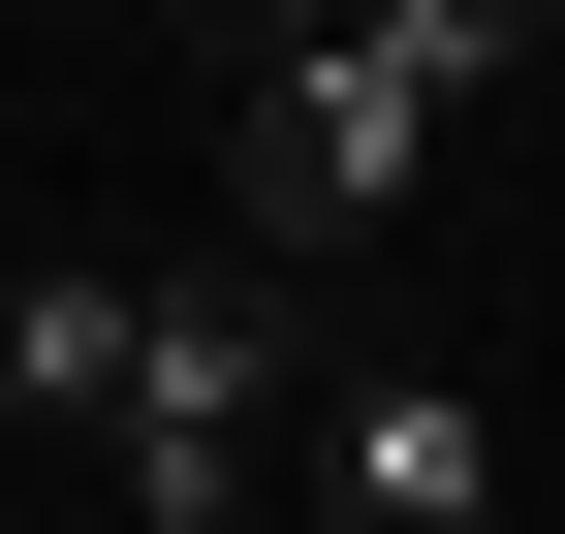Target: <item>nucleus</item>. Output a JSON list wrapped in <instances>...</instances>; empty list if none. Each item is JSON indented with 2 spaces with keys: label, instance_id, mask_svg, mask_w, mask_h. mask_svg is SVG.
I'll return each mask as SVG.
<instances>
[{
  "label": "nucleus",
  "instance_id": "1",
  "mask_svg": "<svg viewBox=\"0 0 565 534\" xmlns=\"http://www.w3.org/2000/svg\"><path fill=\"white\" fill-rule=\"evenodd\" d=\"M282 409H315V284H126V409H95V472H126V534H252L282 503Z\"/></svg>",
  "mask_w": 565,
  "mask_h": 534
},
{
  "label": "nucleus",
  "instance_id": "2",
  "mask_svg": "<svg viewBox=\"0 0 565 534\" xmlns=\"http://www.w3.org/2000/svg\"><path fill=\"white\" fill-rule=\"evenodd\" d=\"M440 158H471V95H440V63H377V32H282V63H252V284L377 252Z\"/></svg>",
  "mask_w": 565,
  "mask_h": 534
},
{
  "label": "nucleus",
  "instance_id": "3",
  "mask_svg": "<svg viewBox=\"0 0 565 534\" xmlns=\"http://www.w3.org/2000/svg\"><path fill=\"white\" fill-rule=\"evenodd\" d=\"M503 472H534V440H503L471 346H377V377L282 409V503H315V534H503Z\"/></svg>",
  "mask_w": 565,
  "mask_h": 534
},
{
  "label": "nucleus",
  "instance_id": "4",
  "mask_svg": "<svg viewBox=\"0 0 565 534\" xmlns=\"http://www.w3.org/2000/svg\"><path fill=\"white\" fill-rule=\"evenodd\" d=\"M126 409V284L95 252H0V440H95Z\"/></svg>",
  "mask_w": 565,
  "mask_h": 534
},
{
  "label": "nucleus",
  "instance_id": "5",
  "mask_svg": "<svg viewBox=\"0 0 565 534\" xmlns=\"http://www.w3.org/2000/svg\"><path fill=\"white\" fill-rule=\"evenodd\" d=\"M221 32H252V63H282V32H345V0H221Z\"/></svg>",
  "mask_w": 565,
  "mask_h": 534
}]
</instances>
